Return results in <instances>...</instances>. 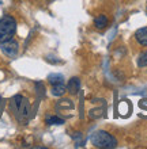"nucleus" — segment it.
I'll list each match as a JSON object with an SVG mask.
<instances>
[{"mask_svg": "<svg viewBox=\"0 0 147 149\" xmlns=\"http://www.w3.org/2000/svg\"><path fill=\"white\" fill-rule=\"evenodd\" d=\"M91 142L96 148H102V149H113L117 146L116 138L112 134L103 132V130H99V132L93 134Z\"/></svg>", "mask_w": 147, "mask_h": 149, "instance_id": "f257e3e1", "label": "nucleus"}, {"mask_svg": "<svg viewBox=\"0 0 147 149\" xmlns=\"http://www.w3.org/2000/svg\"><path fill=\"white\" fill-rule=\"evenodd\" d=\"M16 31V22L12 16H3L0 19V42L11 39Z\"/></svg>", "mask_w": 147, "mask_h": 149, "instance_id": "f03ea898", "label": "nucleus"}, {"mask_svg": "<svg viewBox=\"0 0 147 149\" xmlns=\"http://www.w3.org/2000/svg\"><path fill=\"white\" fill-rule=\"evenodd\" d=\"M0 49H1V52H3L7 57H10V58H15L16 56H18V53H19V45L12 38L6 41V42H1Z\"/></svg>", "mask_w": 147, "mask_h": 149, "instance_id": "7ed1b4c3", "label": "nucleus"}, {"mask_svg": "<svg viewBox=\"0 0 147 149\" xmlns=\"http://www.w3.org/2000/svg\"><path fill=\"white\" fill-rule=\"evenodd\" d=\"M79 90H80V80L78 77H72L71 80L68 81L67 91L68 92H71L72 95H76Z\"/></svg>", "mask_w": 147, "mask_h": 149, "instance_id": "20e7f679", "label": "nucleus"}, {"mask_svg": "<svg viewBox=\"0 0 147 149\" xmlns=\"http://www.w3.org/2000/svg\"><path fill=\"white\" fill-rule=\"evenodd\" d=\"M136 41L142 45V46H147V27H142L135 33Z\"/></svg>", "mask_w": 147, "mask_h": 149, "instance_id": "39448f33", "label": "nucleus"}, {"mask_svg": "<svg viewBox=\"0 0 147 149\" xmlns=\"http://www.w3.org/2000/svg\"><path fill=\"white\" fill-rule=\"evenodd\" d=\"M94 26H96L97 29H105L108 26V18L105 15H98V16H96V19H94Z\"/></svg>", "mask_w": 147, "mask_h": 149, "instance_id": "423d86ee", "label": "nucleus"}, {"mask_svg": "<svg viewBox=\"0 0 147 149\" xmlns=\"http://www.w3.org/2000/svg\"><path fill=\"white\" fill-rule=\"evenodd\" d=\"M65 92H67V87L64 86L63 83L61 84H55L52 87V95H55V96H63Z\"/></svg>", "mask_w": 147, "mask_h": 149, "instance_id": "0eeeda50", "label": "nucleus"}, {"mask_svg": "<svg viewBox=\"0 0 147 149\" xmlns=\"http://www.w3.org/2000/svg\"><path fill=\"white\" fill-rule=\"evenodd\" d=\"M48 81L51 83L52 86H55V84H61V83L64 81V77H63V74H60V73H52L48 76Z\"/></svg>", "mask_w": 147, "mask_h": 149, "instance_id": "6e6552de", "label": "nucleus"}, {"mask_svg": "<svg viewBox=\"0 0 147 149\" xmlns=\"http://www.w3.org/2000/svg\"><path fill=\"white\" fill-rule=\"evenodd\" d=\"M46 123H48V125H63L64 119H63V118H59V117L52 115V117L46 118Z\"/></svg>", "mask_w": 147, "mask_h": 149, "instance_id": "1a4fd4ad", "label": "nucleus"}, {"mask_svg": "<svg viewBox=\"0 0 147 149\" xmlns=\"http://www.w3.org/2000/svg\"><path fill=\"white\" fill-rule=\"evenodd\" d=\"M138 65L139 67H147V52H143L138 58Z\"/></svg>", "mask_w": 147, "mask_h": 149, "instance_id": "9d476101", "label": "nucleus"}]
</instances>
